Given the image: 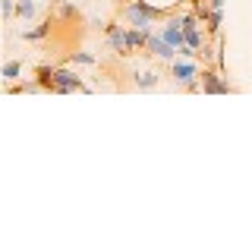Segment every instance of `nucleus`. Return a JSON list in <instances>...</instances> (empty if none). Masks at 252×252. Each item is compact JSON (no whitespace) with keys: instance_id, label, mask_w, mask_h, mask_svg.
Instances as JSON below:
<instances>
[{"instance_id":"obj_5","label":"nucleus","mask_w":252,"mask_h":252,"mask_svg":"<svg viewBox=\"0 0 252 252\" xmlns=\"http://www.w3.org/2000/svg\"><path fill=\"white\" fill-rule=\"evenodd\" d=\"M148 54H155L158 60H170V63L177 60V47H170L167 41H164V35H161V32L148 38Z\"/></svg>"},{"instance_id":"obj_15","label":"nucleus","mask_w":252,"mask_h":252,"mask_svg":"<svg viewBox=\"0 0 252 252\" xmlns=\"http://www.w3.org/2000/svg\"><path fill=\"white\" fill-rule=\"evenodd\" d=\"M73 13H76V10H73V6H69V3H66V6H60V16H66V19H69V16H73Z\"/></svg>"},{"instance_id":"obj_12","label":"nucleus","mask_w":252,"mask_h":252,"mask_svg":"<svg viewBox=\"0 0 252 252\" xmlns=\"http://www.w3.org/2000/svg\"><path fill=\"white\" fill-rule=\"evenodd\" d=\"M73 63H79V66H92V63H94V54H76V57H73Z\"/></svg>"},{"instance_id":"obj_11","label":"nucleus","mask_w":252,"mask_h":252,"mask_svg":"<svg viewBox=\"0 0 252 252\" xmlns=\"http://www.w3.org/2000/svg\"><path fill=\"white\" fill-rule=\"evenodd\" d=\"M51 32V22H44V26H38V29H32V32H26V41H41V38Z\"/></svg>"},{"instance_id":"obj_3","label":"nucleus","mask_w":252,"mask_h":252,"mask_svg":"<svg viewBox=\"0 0 252 252\" xmlns=\"http://www.w3.org/2000/svg\"><path fill=\"white\" fill-rule=\"evenodd\" d=\"M161 35H164V41H167L170 47H183L186 44V32H183V16H170L167 19V26L161 29Z\"/></svg>"},{"instance_id":"obj_10","label":"nucleus","mask_w":252,"mask_h":252,"mask_svg":"<svg viewBox=\"0 0 252 252\" xmlns=\"http://www.w3.org/2000/svg\"><path fill=\"white\" fill-rule=\"evenodd\" d=\"M16 13H19L22 19H32L38 10H35V3H32V0H19V3H16Z\"/></svg>"},{"instance_id":"obj_6","label":"nucleus","mask_w":252,"mask_h":252,"mask_svg":"<svg viewBox=\"0 0 252 252\" xmlns=\"http://www.w3.org/2000/svg\"><path fill=\"white\" fill-rule=\"evenodd\" d=\"M202 92H208V94H227V92H230V85H227L215 69H202Z\"/></svg>"},{"instance_id":"obj_8","label":"nucleus","mask_w":252,"mask_h":252,"mask_svg":"<svg viewBox=\"0 0 252 252\" xmlns=\"http://www.w3.org/2000/svg\"><path fill=\"white\" fill-rule=\"evenodd\" d=\"M136 85H139V89H155V85H158V73H155V69H142V73H136Z\"/></svg>"},{"instance_id":"obj_2","label":"nucleus","mask_w":252,"mask_h":252,"mask_svg":"<svg viewBox=\"0 0 252 252\" xmlns=\"http://www.w3.org/2000/svg\"><path fill=\"white\" fill-rule=\"evenodd\" d=\"M202 73H199V66H195L189 57H183V60H173V79H177L180 85H186V89H192L195 85V79H199Z\"/></svg>"},{"instance_id":"obj_14","label":"nucleus","mask_w":252,"mask_h":252,"mask_svg":"<svg viewBox=\"0 0 252 252\" xmlns=\"http://www.w3.org/2000/svg\"><path fill=\"white\" fill-rule=\"evenodd\" d=\"M208 10H224V0H208Z\"/></svg>"},{"instance_id":"obj_4","label":"nucleus","mask_w":252,"mask_h":252,"mask_svg":"<svg viewBox=\"0 0 252 252\" xmlns=\"http://www.w3.org/2000/svg\"><path fill=\"white\" fill-rule=\"evenodd\" d=\"M51 89L54 92H79L82 82H79V76H73L69 69H54L51 73Z\"/></svg>"},{"instance_id":"obj_1","label":"nucleus","mask_w":252,"mask_h":252,"mask_svg":"<svg viewBox=\"0 0 252 252\" xmlns=\"http://www.w3.org/2000/svg\"><path fill=\"white\" fill-rule=\"evenodd\" d=\"M161 10L152 3H145V0H129V3L123 6V19L126 26H136V29H152V19H158Z\"/></svg>"},{"instance_id":"obj_9","label":"nucleus","mask_w":252,"mask_h":252,"mask_svg":"<svg viewBox=\"0 0 252 252\" xmlns=\"http://www.w3.org/2000/svg\"><path fill=\"white\" fill-rule=\"evenodd\" d=\"M19 73H22V63H19V60H10V63L3 66V79H6V82H16V79H19Z\"/></svg>"},{"instance_id":"obj_7","label":"nucleus","mask_w":252,"mask_h":252,"mask_svg":"<svg viewBox=\"0 0 252 252\" xmlns=\"http://www.w3.org/2000/svg\"><path fill=\"white\" fill-rule=\"evenodd\" d=\"M107 44L110 51H126V26H107Z\"/></svg>"},{"instance_id":"obj_13","label":"nucleus","mask_w":252,"mask_h":252,"mask_svg":"<svg viewBox=\"0 0 252 252\" xmlns=\"http://www.w3.org/2000/svg\"><path fill=\"white\" fill-rule=\"evenodd\" d=\"M13 13H16V3H13V0H3V16H6V19H10Z\"/></svg>"}]
</instances>
